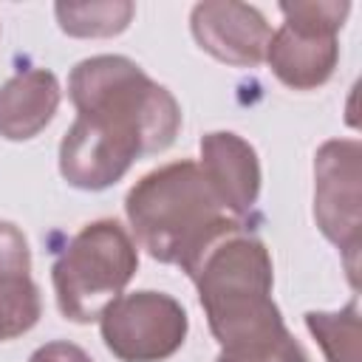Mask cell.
<instances>
[{"label":"cell","instance_id":"6da1fadb","mask_svg":"<svg viewBox=\"0 0 362 362\" xmlns=\"http://www.w3.org/2000/svg\"><path fill=\"white\" fill-rule=\"evenodd\" d=\"M68 96L76 122L59 141V173L85 192L122 181L136 158L167 150L181 127L175 96L119 54L76 62Z\"/></svg>","mask_w":362,"mask_h":362},{"label":"cell","instance_id":"7a4b0ae2","mask_svg":"<svg viewBox=\"0 0 362 362\" xmlns=\"http://www.w3.org/2000/svg\"><path fill=\"white\" fill-rule=\"evenodd\" d=\"M184 272L198 288L209 331L221 348H260L288 337L272 300V255L246 223L218 235Z\"/></svg>","mask_w":362,"mask_h":362},{"label":"cell","instance_id":"3957f363","mask_svg":"<svg viewBox=\"0 0 362 362\" xmlns=\"http://www.w3.org/2000/svg\"><path fill=\"white\" fill-rule=\"evenodd\" d=\"M124 212L136 243L153 260L181 269L218 235L243 223L223 209L198 161L189 158L141 175L124 198Z\"/></svg>","mask_w":362,"mask_h":362},{"label":"cell","instance_id":"277c9868","mask_svg":"<svg viewBox=\"0 0 362 362\" xmlns=\"http://www.w3.org/2000/svg\"><path fill=\"white\" fill-rule=\"evenodd\" d=\"M136 269L139 249L119 221L102 218L85 223L51 269L59 314L79 325L99 320L102 311L122 297Z\"/></svg>","mask_w":362,"mask_h":362},{"label":"cell","instance_id":"5b68a950","mask_svg":"<svg viewBox=\"0 0 362 362\" xmlns=\"http://www.w3.org/2000/svg\"><path fill=\"white\" fill-rule=\"evenodd\" d=\"M283 25L272 31L266 62L291 90H314L334 76L339 62V28L351 11L348 0L280 3Z\"/></svg>","mask_w":362,"mask_h":362},{"label":"cell","instance_id":"8992f818","mask_svg":"<svg viewBox=\"0 0 362 362\" xmlns=\"http://www.w3.org/2000/svg\"><path fill=\"white\" fill-rule=\"evenodd\" d=\"M362 144L331 139L314 156V221L339 249L351 286H359L362 252Z\"/></svg>","mask_w":362,"mask_h":362},{"label":"cell","instance_id":"52a82bcc","mask_svg":"<svg viewBox=\"0 0 362 362\" xmlns=\"http://www.w3.org/2000/svg\"><path fill=\"white\" fill-rule=\"evenodd\" d=\"M105 348L119 362H164L187 339L189 317L164 291H133L116 297L99 317Z\"/></svg>","mask_w":362,"mask_h":362},{"label":"cell","instance_id":"ba28073f","mask_svg":"<svg viewBox=\"0 0 362 362\" xmlns=\"http://www.w3.org/2000/svg\"><path fill=\"white\" fill-rule=\"evenodd\" d=\"M189 28L195 42L218 62L235 68H255L266 62L272 28L266 17L249 3L204 0L192 8Z\"/></svg>","mask_w":362,"mask_h":362},{"label":"cell","instance_id":"9c48e42d","mask_svg":"<svg viewBox=\"0 0 362 362\" xmlns=\"http://www.w3.org/2000/svg\"><path fill=\"white\" fill-rule=\"evenodd\" d=\"M201 173L223 209L249 223L260 195V161L255 147L229 130L201 136Z\"/></svg>","mask_w":362,"mask_h":362},{"label":"cell","instance_id":"30bf717a","mask_svg":"<svg viewBox=\"0 0 362 362\" xmlns=\"http://www.w3.org/2000/svg\"><path fill=\"white\" fill-rule=\"evenodd\" d=\"M42 314L40 288L31 277V249L20 226L0 221V342L23 337Z\"/></svg>","mask_w":362,"mask_h":362},{"label":"cell","instance_id":"8fae6325","mask_svg":"<svg viewBox=\"0 0 362 362\" xmlns=\"http://www.w3.org/2000/svg\"><path fill=\"white\" fill-rule=\"evenodd\" d=\"M62 90L59 79L45 68H23L0 85V136L28 141L57 116Z\"/></svg>","mask_w":362,"mask_h":362},{"label":"cell","instance_id":"7c38bea8","mask_svg":"<svg viewBox=\"0 0 362 362\" xmlns=\"http://www.w3.org/2000/svg\"><path fill=\"white\" fill-rule=\"evenodd\" d=\"M54 14L68 37H116L130 25L136 6L127 0L57 3Z\"/></svg>","mask_w":362,"mask_h":362},{"label":"cell","instance_id":"4fadbf2b","mask_svg":"<svg viewBox=\"0 0 362 362\" xmlns=\"http://www.w3.org/2000/svg\"><path fill=\"white\" fill-rule=\"evenodd\" d=\"M305 325L325 354V362H362L359 300L354 297L339 311H308Z\"/></svg>","mask_w":362,"mask_h":362},{"label":"cell","instance_id":"5bb4252c","mask_svg":"<svg viewBox=\"0 0 362 362\" xmlns=\"http://www.w3.org/2000/svg\"><path fill=\"white\" fill-rule=\"evenodd\" d=\"M215 362H308L303 345L288 334L272 345L260 348H221Z\"/></svg>","mask_w":362,"mask_h":362},{"label":"cell","instance_id":"9a60e30c","mask_svg":"<svg viewBox=\"0 0 362 362\" xmlns=\"http://www.w3.org/2000/svg\"><path fill=\"white\" fill-rule=\"evenodd\" d=\"M28 362H93L90 354L68 339H54V342H45L40 345Z\"/></svg>","mask_w":362,"mask_h":362}]
</instances>
